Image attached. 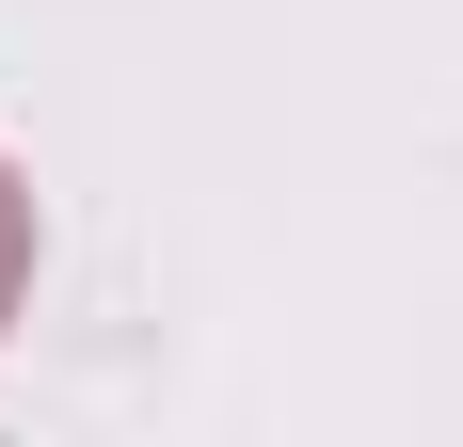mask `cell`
I'll list each match as a JSON object with an SVG mask.
<instances>
[{"label": "cell", "instance_id": "1", "mask_svg": "<svg viewBox=\"0 0 463 447\" xmlns=\"http://www.w3.org/2000/svg\"><path fill=\"white\" fill-rule=\"evenodd\" d=\"M33 256H48V208H33V176L0 160V336H16V304H33Z\"/></svg>", "mask_w": 463, "mask_h": 447}]
</instances>
